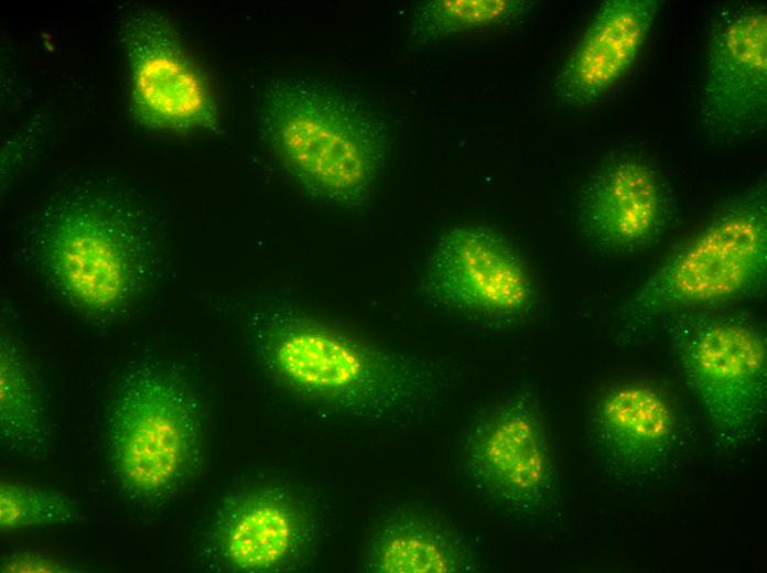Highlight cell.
I'll use <instances>...</instances> for the list:
<instances>
[{
  "label": "cell",
  "instance_id": "obj_1",
  "mask_svg": "<svg viewBox=\"0 0 767 573\" xmlns=\"http://www.w3.org/2000/svg\"><path fill=\"white\" fill-rule=\"evenodd\" d=\"M249 334L268 375L316 406L380 419L413 410L430 391L419 361L368 346L296 310L257 311Z\"/></svg>",
  "mask_w": 767,
  "mask_h": 573
},
{
  "label": "cell",
  "instance_id": "obj_2",
  "mask_svg": "<svg viewBox=\"0 0 767 573\" xmlns=\"http://www.w3.org/2000/svg\"><path fill=\"white\" fill-rule=\"evenodd\" d=\"M260 130L278 161L313 196L344 207L369 197L389 150L382 122L349 97L300 79L266 91Z\"/></svg>",
  "mask_w": 767,
  "mask_h": 573
},
{
  "label": "cell",
  "instance_id": "obj_3",
  "mask_svg": "<svg viewBox=\"0 0 767 573\" xmlns=\"http://www.w3.org/2000/svg\"><path fill=\"white\" fill-rule=\"evenodd\" d=\"M766 275L767 195L765 186H753L651 273L625 302L622 317L645 324L752 295Z\"/></svg>",
  "mask_w": 767,
  "mask_h": 573
},
{
  "label": "cell",
  "instance_id": "obj_4",
  "mask_svg": "<svg viewBox=\"0 0 767 573\" xmlns=\"http://www.w3.org/2000/svg\"><path fill=\"white\" fill-rule=\"evenodd\" d=\"M107 437L122 489L147 505L172 495L202 454L196 402L183 383L160 370L140 371L122 385L108 409Z\"/></svg>",
  "mask_w": 767,
  "mask_h": 573
},
{
  "label": "cell",
  "instance_id": "obj_5",
  "mask_svg": "<svg viewBox=\"0 0 767 573\" xmlns=\"http://www.w3.org/2000/svg\"><path fill=\"white\" fill-rule=\"evenodd\" d=\"M694 313L679 321L676 336L687 383L716 428H749L765 408L764 335L739 316Z\"/></svg>",
  "mask_w": 767,
  "mask_h": 573
},
{
  "label": "cell",
  "instance_id": "obj_6",
  "mask_svg": "<svg viewBox=\"0 0 767 573\" xmlns=\"http://www.w3.org/2000/svg\"><path fill=\"white\" fill-rule=\"evenodd\" d=\"M700 118L711 141L732 145L767 122V11L741 6L722 12L709 39Z\"/></svg>",
  "mask_w": 767,
  "mask_h": 573
},
{
  "label": "cell",
  "instance_id": "obj_7",
  "mask_svg": "<svg viewBox=\"0 0 767 573\" xmlns=\"http://www.w3.org/2000/svg\"><path fill=\"white\" fill-rule=\"evenodd\" d=\"M421 290L436 303L494 317L521 315L536 299L532 279L511 245L475 226L455 227L439 239Z\"/></svg>",
  "mask_w": 767,
  "mask_h": 573
},
{
  "label": "cell",
  "instance_id": "obj_8",
  "mask_svg": "<svg viewBox=\"0 0 767 573\" xmlns=\"http://www.w3.org/2000/svg\"><path fill=\"white\" fill-rule=\"evenodd\" d=\"M122 42L132 109L143 126L173 131L215 126L210 91L163 14L151 9L131 13L123 22Z\"/></svg>",
  "mask_w": 767,
  "mask_h": 573
},
{
  "label": "cell",
  "instance_id": "obj_9",
  "mask_svg": "<svg viewBox=\"0 0 767 573\" xmlns=\"http://www.w3.org/2000/svg\"><path fill=\"white\" fill-rule=\"evenodd\" d=\"M45 253L57 286L86 312H115L136 288L133 239L116 217L97 208L60 216L48 231Z\"/></svg>",
  "mask_w": 767,
  "mask_h": 573
},
{
  "label": "cell",
  "instance_id": "obj_10",
  "mask_svg": "<svg viewBox=\"0 0 767 573\" xmlns=\"http://www.w3.org/2000/svg\"><path fill=\"white\" fill-rule=\"evenodd\" d=\"M309 521L298 501L278 488L229 497L208 532V551L230 572L264 573L285 569L303 551Z\"/></svg>",
  "mask_w": 767,
  "mask_h": 573
},
{
  "label": "cell",
  "instance_id": "obj_11",
  "mask_svg": "<svg viewBox=\"0 0 767 573\" xmlns=\"http://www.w3.org/2000/svg\"><path fill=\"white\" fill-rule=\"evenodd\" d=\"M465 463L486 495L506 507H538L550 489L545 444L536 417L522 401L505 404L474 429Z\"/></svg>",
  "mask_w": 767,
  "mask_h": 573
},
{
  "label": "cell",
  "instance_id": "obj_12",
  "mask_svg": "<svg viewBox=\"0 0 767 573\" xmlns=\"http://www.w3.org/2000/svg\"><path fill=\"white\" fill-rule=\"evenodd\" d=\"M669 215L668 195L656 169L635 155L604 163L585 185L581 224L599 247L635 251L659 236Z\"/></svg>",
  "mask_w": 767,
  "mask_h": 573
},
{
  "label": "cell",
  "instance_id": "obj_13",
  "mask_svg": "<svg viewBox=\"0 0 767 573\" xmlns=\"http://www.w3.org/2000/svg\"><path fill=\"white\" fill-rule=\"evenodd\" d=\"M660 7L659 0L604 1L555 76L557 100L584 108L604 97L638 57Z\"/></svg>",
  "mask_w": 767,
  "mask_h": 573
},
{
  "label": "cell",
  "instance_id": "obj_14",
  "mask_svg": "<svg viewBox=\"0 0 767 573\" xmlns=\"http://www.w3.org/2000/svg\"><path fill=\"white\" fill-rule=\"evenodd\" d=\"M595 424L605 447L622 463L656 462L669 447L674 429L671 407L655 389L623 385L597 404Z\"/></svg>",
  "mask_w": 767,
  "mask_h": 573
},
{
  "label": "cell",
  "instance_id": "obj_15",
  "mask_svg": "<svg viewBox=\"0 0 767 573\" xmlns=\"http://www.w3.org/2000/svg\"><path fill=\"white\" fill-rule=\"evenodd\" d=\"M468 550L450 530L428 518L402 515L375 534L367 567L379 573H451L471 569Z\"/></svg>",
  "mask_w": 767,
  "mask_h": 573
},
{
  "label": "cell",
  "instance_id": "obj_16",
  "mask_svg": "<svg viewBox=\"0 0 767 573\" xmlns=\"http://www.w3.org/2000/svg\"><path fill=\"white\" fill-rule=\"evenodd\" d=\"M0 350L1 442L13 451L36 452L46 432L31 370L14 342L2 339Z\"/></svg>",
  "mask_w": 767,
  "mask_h": 573
},
{
  "label": "cell",
  "instance_id": "obj_17",
  "mask_svg": "<svg viewBox=\"0 0 767 573\" xmlns=\"http://www.w3.org/2000/svg\"><path fill=\"white\" fill-rule=\"evenodd\" d=\"M534 2L523 0H433L419 7L412 32L421 40H441L504 25L526 15Z\"/></svg>",
  "mask_w": 767,
  "mask_h": 573
},
{
  "label": "cell",
  "instance_id": "obj_18",
  "mask_svg": "<svg viewBox=\"0 0 767 573\" xmlns=\"http://www.w3.org/2000/svg\"><path fill=\"white\" fill-rule=\"evenodd\" d=\"M78 517L66 495L15 482L0 483V528L14 531L69 522Z\"/></svg>",
  "mask_w": 767,
  "mask_h": 573
},
{
  "label": "cell",
  "instance_id": "obj_19",
  "mask_svg": "<svg viewBox=\"0 0 767 573\" xmlns=\"http://www.w3.org/2000/svg\"><path fill=\"white\" fill-rule=\"evenodd\" d=\"M2 572H75L73 566L30 553L11 556L1 566Z\"/></svg>",
  "mask_w": 767,
  "mask_h": 573
}]
</instances>
